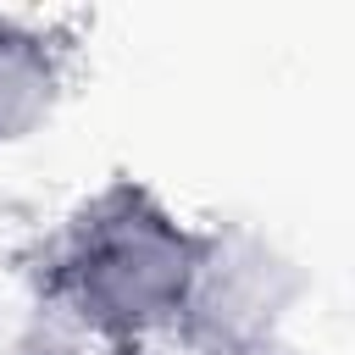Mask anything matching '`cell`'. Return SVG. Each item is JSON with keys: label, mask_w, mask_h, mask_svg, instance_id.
Masks as SVG:
<instances>
[{"label": "cell", "mask_w": 355, "mask_h": 355, "mask_svg": "<svg viewBox=\"0 0 355 355\" xmlns=\"http://www.w3.org/2000/svg\"><path fill=\"white\" fill-rule=\"evenodd\" d=\"M205 261V227L172 211L150 183L111 178L55 227L44 288L78 333L139 349L172 338Z\"/></svg>", "instance_id": "6da1fadb"}, {"label": "cell", "mask_w": 355, "mask_h": 355, "mask_svg": "<svg viewBox=\"0 0 355 355\" xmlns=\"http://www.w3.org/2000/svg\"><path fill=\"white\" fill-rule=\"evenodd\" d=\"M72 83V39L22 11H0V150L44 133Z\"/></svg>", "instance_id": "7a4b0ae2"}]
</instances>
